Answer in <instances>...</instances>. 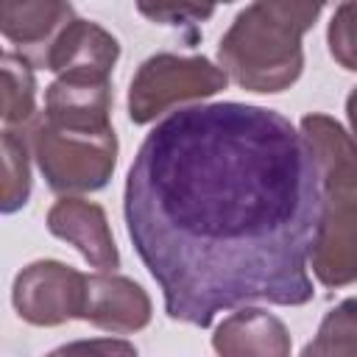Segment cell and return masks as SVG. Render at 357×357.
Segmentation results:
<instances>
[{
	"mask_svg": "<svg viewBox=\"0 0 357 357\" xmlns=\"http://www.w3.org/2000/svg\"><path fill=\"white\" fill-rule=\"evenodd\" d=\"M75 17L70 0H0V31L33 64Z\"/></svg>",
	"mask_w": 357,
	"mask_h": 357,
	"instance_id": "obj_12",
	"label": "cell"
},
{
	"mask_svg": "<svg viewBox=\"0 0 357 357\" xmlns=\"http://www.w3.org/2000/svg\"><path fill=\"white\" fill-rule=\"evenodd\" d=\"M120 59V42L103 25L73 17L61 33L39 56L36 67L50 70L53 75H95L112 78V70Z\"/></svg>",
	"mask_w": 357,
	"mask_h": 357,
	"instance_id": "obj_8",
	"label": "cell"
},
{
	"mask_svg": "<svg viewBox=\"0 0 357 357\" xmlns=\"http://www.w3.org/2000/svg\"><path fill=\"white\" fill-rule=\"evenodd\" d=\"M3 67V106L0 117L11 128H22L36 117V75L33 61L25 53L6 50L0 59Z\"/></svg>",
	"mask_w": 357,
	"mask_h": 357,
	"instance_id": "obj_14",
	"label": "cell"
},
{
	"mask_svg": "<svg viewBox=\"0 0 357 357\" xmlns=\"http://www.w3.org/2000/svg\"><path fill=\"white\" fill-rule=\"evenodd\" d=\"M312 25L290 0H254L220 36L218 61L248 92H284L301 78V42Z\"/></svg>",
	"mask_w": 357,
	"mask_h": 357,
	"instance_id": "obj_2",
	"label": "cell"
},
{
	"mask_svg": "<svg viewBox=\"0 0 357 357\" xmlns=\"http://www.w3.org/2000/svg\"><path fill=\"white\" fill-rule=\"evenodd\" d=\"M304 139L312 148L324 195L357 187V142L335 117L324 112L304 114L298 120Z\"/></svg>",
	"mask_w": 357,
	"mask_h": 357,
	"instance_id": "obj_11",
	"label": "cell"
},
{
	"mask_svg": "<svg viewBox=\"0 0 357 357\" xmlns=\"http://www.w3.org/2000/svg\"><path fill=\"white\" fill-rule=\"evenodd\" d=\"M324 187L284 114L190 103L142 139L123 190L126 231L170 321L198 329L243 304L312 301L310 251Z\"/></svg>",
	"mask_w": 357,
	"mask_h": 357,
	"instance_id": "obj_1",
	"label": "cell"
},
{
	"mask_svg": "<svg viewBox=\"0 0 357 357\" xmlns=\"http://www.w3.org/2000/svg\"><path fill=\"white\" fill-rule=\"evenodd\" d=\"M67 351H98V354H137V346L128 340L117 337H103V340H78V343H67L59 346L53 354H67Z\"/></svg>",
	"mask_w": 357,
	"mask_h": 357,
	"instance_id": "obj_19",
	"label": "cell"
},
{
	"mask_svg": "<svg viewBox=\"0 0 357 357\" xmlns=\"http://www.w3.org/2000/svg\"><path fill=\"white\" fill-rule=\"evenodd\" d=\"M42 117L64 128H109L112 81L95 75H56L45 89Z\"/></svg>",
	"mask_w": 357,
	"mask_h": 357,
	"instance_id": "obj_10",
	"label": "cell"
},
{
	"mask_svg": "<svg viewBox=\"0 0 357 357\" xmlns=\"http://www.w3.org/2000/svg\"><path fill=\"white\" fill-rule=\"evenodd\" d=\"M326 47L337 67L357 73V0H337L326 28Z\"/></svg>",
	"mask_w": 357,
	"mask_h": 357,
	"instance_id": "obj_17",
	"label": "cell"
},
{
	"mask_svg": "<svg viewBox=\"0 0 357 357\" xmlns=\"http://www.w3.org/2000/svg\"><path fill=\"white\" fill-rule=\"evenodd\" d=\"M290 3H293V6H296V8H298L310 22H315V20H318V14L324 11V6H326L329 0H290Z\"/></svg>",
	"mask_w": 357,
	"mask_h": 357,
	"instance_id": "obj_20",
	"label": "cell"
},
{
	"mask_svg": "<svg viewBox=\"0 0 357 357\" xmlns=\"http://www.w3.org/2000/svg\"><path fill=\"white\" fill-rule=\"evenodd\" d=\"M31 139L25 126L3 131V192H0V209L3 215H14L22 209L31 198Z\"/></svg>",
	"mask_w": 357,
	"mask_h": 357,
	"instance_id": "obj_15",
	"label": "cell"
},
{
	"mask_svg": "<svg viewBox=\"0 0 357 357\" xmlns=\"http://www.w3.org/2000/svg\"><path fill=\"white\" fill-rule=\"evenodd\" d=\"M47 231L70 243L95 271H117L120 251L106 218V209L81 195H61L47 209Z\"/></svg>",
	"mask_w": 357,
	"mask_h": 357,
	"instance_id": "obj_7",
	"label": "cell"
},
{
	"mask_svg": "<svg viewBox=\"0 0 357 357\" xmlns=\"http://www.w3.org/2000/svg\"><path fill=\"white\" fill-rule=\"evenodd\" d=\"M346 120H349V128H351V137L357 142V86L349 92L346 98Z\"/></svg>",
	"mask_w": 357,
	"mask_h": 357,
	"instance_id": "obj_21",
	"label": "cell"
},
{
	"mask_svg": "<svg viewBox=\"0 0 357 357\" xmlns=\"http://www.w3.org/2000/svg\"><path fill=\"white\" fill-rule=\"evenodd\" d=\"M304 357L310 354H335V357H357V298H343L332 307L315 337L301 349Z\"/></svg>",
	"mask_w": 357,
	"mask_h": 357,
	"instance_id": "obj_16",
	"label": "cell"
},
{
	"mask_svg": "<svg viewBox=\"0 0 357 357\" xmlns=\"http://www.w3.org/2000/svg\"><path fill=\"white\" fill-rule=\"evenodd\" d=\"M229 81V73L206 56L156 53L145 59L131 78L128 120L134 126H148L167 112L218 95Z\"/></svg>",
	"mask_w": 357,
	"mask_h": 357,
	"instance_id": "obj_4",
	"label": "cell"
},
{
	"mask_svg": "<svg viewBox=\"0 0 357 357\" xmlns=\"http://www.w3.org/2000/svg\"><path fill=\"white\" fill-rule=\"evenodd\" d=\"M310 265L324 287H346L357 282V187L324 195V215L310 251Z\"/></svg>",
	"mask_w": 357,
	"mask_h": 357,
	"instance_id": "obj_6",
	"label": "cell"
},
{
	"mask_svg": "<svg viewBox=\"0 0 357 357\" xmlns=\"http://www.w3.org/2000/svg\"><path fill=\"white\" fill-rule=\"evenodd\" d=\"M212 349L226 357H248V354L287 357L293 343H290L287 326L276 315H271L268 310L243 304L237 312H231L215 326Z\"/></svg>",
	"mask_w": 357,
	"mask_h": 357,
	"instance_id": "obj_13",
	"label": "cell"
},
{
	"mask_svg": "<svg viewBox=\"0 0 357 357\" xmlns=\"http://www.w3.org/2000/svg\"><path fill=\"white\" fill-rule=\"evenodd\" d=\"M81 321L109 335H134L151 324V298L139 282L117 271L86 273V307Z\"/></svg>",
	"mask_w": 357,
	"mask_h": 357,
	"instance_id": "obj_9",
	"label": "cell"
},
{
	"mask_svg": "<svg viewBox=\"0 0 357 357\" xmlns=\"http://www.w3.org/2000/svg\"><path fill=\"white\" fill-rule=\"evenodd\" d=\"M11 304L31 326H61L75 318L81 321L86 307V273L59 259H36L14 276Z\"/></svg>",
	"mask_w": 357,
	"mask_h": 357,
	"instance_id": "obj_5",
	"label": "cell"
},
{
	"mask_svg": "<svg viewBox=\"0 0 357 357\" xmlns=\"http://www.w3.org/2000/svg\"><path fill=\"white\" fill-rule=\"evenodd\" d=\"M134 3L145 20L156 25H173V28L195 25L215 14V6L206 0H134Z\"/></svg>",
	"mask_w": 357,
	"mask_h": 357,
	"instance_id": "obj_18",
	"label": "cell"
},
{
	"mask_svg": "<svg viewBox=\"0 0 357 357\" xmlns=\"http://www.w3.org/2000/svg\"><path fill=\"white\" fill-rule=\"evenodd\" d=\"M33 162L45 184L59 195H84L103 190L117 167L114 128H64L42 114L28 123Z\"/></svg>",
	"mask_w": 357,
	"mask_h": 357,
	"instance_id": "obj_3",
	"label": "cell"
},
{
	"mask_svg": "<svg viewBox=\"0 0 357 357\" xmlns=\"http://www.w3.org/2000/svg\"><path fill=\"white\" fill-rule=\"evenodd\" d=\"M206 3H212V6H220V3H234V0H206Z\"/></svg>",
	"mask_w": 357,
	"mask_h": 357,
	"instance_id": "obj_22",
	"label": "cell"
}]
</instances>
